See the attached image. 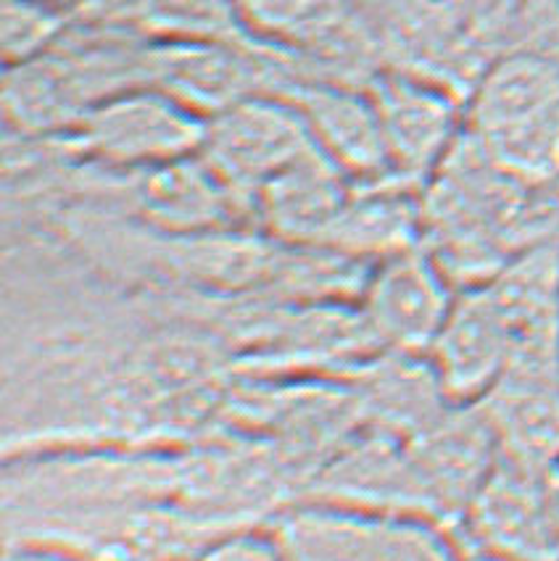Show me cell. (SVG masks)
I'll return each mask as SVG.
<instances>
[{
	"label": "cell",
	"mask_w": 559,
	"mask_h": 561,
	"mask_svg": "<svg viewBox=\"0 0 559 561\" xmlns=\"http://www.w3.org/2000/svg\"><path fill=\"white\" fill-rule=\"evenodd\" d=\"M467 137L506 178L528 187L559 182V61L512 54L478 82Z\"/></svg>",
	"instance_id": "1"
},
{
	"label": "cell",
	"mask_w": 559,
	"mask_h": 561,
	"mask_svg": "<svg viewBox=\"0 0 559 561\" xmlns=\"http://www.w3.org/2000/svg\"><path fill=\"white\" fill-rule=\"evenodd\" d=\"M288 561H465L444 522L341 501H309L272 522Z\"/></svg>",
	"instance_id": "2"
},
{
	"label": "cell",
	"mask_w": 559,
	"mask_h": 561,
	"mask_svg": "<svg viewBox=\"0 0 559 561\" xmlns=\"http://www.w3.org/2000/svg\"><path fill=\"white\" fill-rule=\"evenodd\" d=\"M204 135L206 116L151 82L116 90L75 124L80 151L125 172L198 156Z\"/></svg>",
	"instance_id": "3"
},
{
	"label": "cell",
	"mask_w": 559,
	"mask_h": 561,
	"mask_svg": "<svg viewBox=\"0 0 559 561\" xmlns=\"http://www.w3.org/2000/svg\"><path fill=\"white\" fill-rule=\"evenodd\" d=\"M317 151L307 122L283 93L249 95L206 119L201 159L251 208L256 193Z\"/></svg>",
	"instance_id": "4"
},
{
	"label": "cell",
	"mask_w": 559,
	"mask_h": 561,
	"mask_svg": "<svg viewBox=\"0 0 559 561\" xmlns=\"http://www.w3.org/2000/svg\"><path fill=\"white\" fill-rule=\"evenodd\" d=\"M457 296L444 266L414 245L375 261L360 290V314L383 351L427 354Z\"/></svg>",
	"instance_id": "5"
},
{
	"label": "cell",
	"mask_w": 559,
	"mask_h": 561,
	"mask_svg": "<svg viewBox=\"0 0 559 561\" xmlns=\"http://www.w3.org/2000/svg\"><path fill=\"white\" fill-rule=\"evenodd\" d=\"M459 522L476 553L504 561H559V527L536 467L502 456Z\"/></svg>",
	"instance_id": "6"
},
{
	"label": "cell",
	"mask_w": 559,
	"mask_h": 561,
	"mask_svg": "<svg viewBox=\"0 0 559 561\" xmlns=\"http://www.w3.org/2000/svg\"><path fill=\"white\" fill-rule=\"evenodd\" d=\"M425 356L454 403H480L504 380L515 362V335L489 283L459 290Z\"/></svg>",
	"instance_id": "7"
},
{
	"label": "cell",
	"mask_w": 559,
	"mask_h": 561,
	"mask_svg": "<svg viewBox=\"0 0 559 561\" xmlns=\"http://www.w3.org/2000/svg\"><path fill=\"white\" fill-rule=\"evenodd\" d=\"M367 93L378 111L393 178L412 185L438 172L461 140L459 106L452 93L404 75H383Z\"/></svg>",
	"instance_id": "8"
},
{
	"label": "cell",
	"mask_w": 559,
	"mask_h": 561,
	"mask_svg": "<svg viewBox=\"0 0 559 561\" xmlns=\"http://www.w3.org/2000/svg\"><path fill=\"white\" fill-rule=\"evenodd\" d=\"M307 122L311 140L354 185L396 180L378 111L369 93L328 82L294 84L283 93ZM409 185V182H407Z\"/></svg>",
	"instance_id": "9"
},
{
	"label": "cell",
	"mask_w": 559,
	"mask_h": 561,
	"mask_svg": "<svg viewBox=\"0 0 559 561\" xmlns=\"http://www.w3.org/2000/svg\"><path fill=\"white\" fill-rule=\"evenodd\" d=\"M351 193L354 182L317 148L264 185L253 198L251 211L280 240L320 248Z\"/></svg>",
	"instance_id": "10"
},
{
	"label": "cell",
	"mask_w": 559,
	"mask_h": 561,
	"mask_svg": "<svg viewBox=\"0 0 559 561\" xmlns=\"http://www.w3.org/2000/svg\"><path fill=\"white\" fill-rule=\"evenodd\" d=\"M138 204L148 221L178 234L223 232L246 208L201 156L138 172Z\"/></svg>",
	"instance_id": "11"
},
{
	"label": "cell",
	"mask_w": 559,
	"mask_h": 561,
	"mask_svg": "<svg viewBox=\"0 0 559 561\" xmlns=\"http://www.w3.org/2000/svg\"><path fill=\"white\" fill-rule=\"evenodd\" d=\"M148 82L159 84L209 119L243 98L256 95V71L238 54L214 43H167L142 56Z\"/></svg>",
	"instance_id": "12"
},
{
	"label": "cell",
	"mask_w": 559,
	"mask_h": 561,
	"mask_svg": "<svg viewBox=\"0 0 559 561\" xmlns=\"http://www.w3.org/2000/svg\"><path fill=\"white\" fill-rule=\"evenodd\" d=\"M230 9L253 35L283 45H320L349 19V0H230Z\"/></svg>",
	"instance_id": "13"
},
{
	"label": "cell",
	"mask_w": 559,
	"mask_h": 561,
	"mask_svg": "<svg viewBox=\"0 0 559 561\" xmlns=\"http://www.w3.org/2000/svg\"><path fill=\"white\" fill-rule=\"evenodd\" d=\"M64 11L50 0H3L5 67L35 61L56 48L64 35Z\"/></svg>",
	"instance_id": "14"
},
{
	"label": "cell",
	"mask_w": 559,
	"mask_h": 561,
	"mask_svg": "<svg viewBox=\"0 0 559 561\" xmlns=\"http://www.w3.org/2000/svg\"><path fill=\"white\" fill-rule=\"evenodd\" d=\"M201 561H288L275 535H232L212 546Z\"/></svg>",
	"instance_id": "15"
},
{
	"label": "cell",
	"mask_w": 559,
	"mask_h": 561,
	"mask_svg": "<svg viewBox=\"0 0 559 561\" xmlns=\"http://www.w3.org/2000/svg\"><path fill=\"white\" fill-rule=\"evenodd\" d=\"M9 561H67V559L45 557V553H19V557H11Z\"/></svg>",
	"instance_id": "16"
},
{
	"label": "cell",
	"mask_w": 559,
	"mask_h": 561,
	"mask_svg": "<svg viewBox=\"0 0 559 561\" xmlns=\"http://www.w3.org/2000/svg\"><path fill=\"white\" fill-rule=\"evenodd\" d=\"M465 561H504V559L489 557V553H476V557H470V559H465Z\"/></svg>",
	"instance_id": "17"
}]
</instances>
